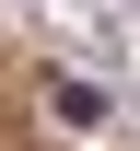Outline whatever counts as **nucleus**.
I'll list each match as a JSON object with an SVG mask.
<instances>
[{
    "mask_svg": "<svg viewBox=\"0 0 140 151\" xmlns=\"http://www.w3.org/2000/svg\"><path fill=\"white\" fill-rule=\"evenodd\" d=\"M47 105H59V128H105V93L94 81H47Z\"/></svg>",
    "mask_w": 140,
    "mask_h": 151,
    "instance_id": "1",
    "label": "nucleus"
}]
</instances>
